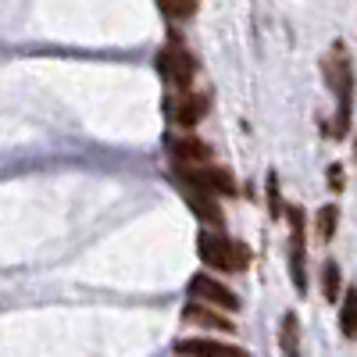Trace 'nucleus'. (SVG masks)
I'll return each instance as SVG.
<instances>
[{
	"label": "nucleus",
	"instance_id": "7ed1b4c3",
	"mask_svg": "<svg viewBox=\"0 0 357 357\" xmlns=\"http://www.w3.org/2000/svg\"><path fill=\"white\" fill-rule=\"evenodd\" d=\"M286 222H289V279L296 293H307V240H304V211L301 207H286Z\"/></svg>",
	"mask_w": 357,
	"mask_h": 357
},
{
	"label": "nucleus",
	"instance_id": "39448f33",
	"mask_svg": "<svg viewBox=\"0 0 357 357\" xmlns=\"http://www.w3.org/2000/svg\"><path fill=\"white\" fill-rule=\"evenodd\" d=\"M172 183H183V186H193V190H204V193H225L232 197L236 193V178L229 168H218V165H200V168H175L172 172Z\"/></svg>",
	"mask_w": 357,
	"mask_h": 357
},
{
	"label": "nucleus",
	"instance_id": "423d86ee",
	"mask_svg": "<svg viewBox=\"0 0 357 357\" xmlns=\"http://www.w3.org/2000/svg\"><path fill=\"white\" fill-rule=\"evenodd\" d=\"M175 186H178V193H183L186 207L200 218V225H207V232H222L225 215H222V207H218V197L204 193V190H193V186H183V183H175Z\"/></svg>",
	"mask_w": 357,
	"mask_h": 357
},
{
	"label": "nucleus",
	"instance_id": "f03ea898",
	"mask_svg": "<svg viewBox=\"0 0 357 357\" xmlns=\"http://www.w3.org/2000/svg\"><path fill=\"white\" fill-rule=\"evenodd\" d=\"M197 254L207 268H218V272H243L250 264V247L240 240H229L222 232H200L197 236Z\"/></svg>",
	"mask_w": 357,
	"mask_h": 357
},
{
	"label": "nucleus",
	"instance_id": "2eb2a0df",
	"mask_svg": "<svg viewBox=\"0 0 357 357\" xmlns=\"http://www.w3.org/2000/svg\"><path fill=\"white\" fill-rule=\"evenodd\" d=\"M336 222H340V207L336 204H325L318 211V243H329L336 236Z\"/></svg>",
	"mask_w": 357,
	"mask_h": 357
},
{
	"label": "nucleus",
	"instance_id": "f3484780",
	"mask_svg": "<svg viewBox=\"0 0 357 357\" xmlns=\"http://www.w3.org/2000/svg\"><path fill=\"white\" fill-rule=\"evenodd\" d=\"M158 11H161L165 18H172V22H190L200 8H197V4H158Z\"/></svg>",
	"mask_w": 357,
	"mask_h": 357
},
{
	"label": "nucleus",
	"instance_id": "dca6fc26",
	"mask_svg": "<svg viewBox=\"0 0 357 357\" xmlns=\"http://www.w3.org/2000/svg\"><path fill=\"white\" fill-rule=\"evenodd\" d=\"M264 193H268V211H272L275 218L286 215V204H282V190H279V175H275V172H268V178H264Z\"/></svg>",
	"mask_w": 357,
	"mask_h": 357
},
{
	"label": "nucleus",
	"instance_id": "0eeeda50",
	"mask_svg": "<svg viewBox=\"0 0 357 357\" xmlns=\"http://www.w3.org/2000/svg\"><path fill=\"white\" fill-rule=\"evenodd\" d=\"M190 293L197 296V304L204 301V304H215V307H222V311H240V296H236L225 282L204 275V272H197V275L190 279Z\"/></svg>",
	"mask_w": 357,
	"mask_h": 357
},
{
	"label": "nucleus",
	"instance_id": "9d476101",
	"mask_svg": "<svg viewBox=\"0 0 357 357\" xmlns=\"http://www.w3.org/2000/svg\"><path fill=\"white\" fill-rule=\"evenodd\" d=\"M207 100L204 93H186V97H178V100H172L168 104V114H172V122L175 126H183V129H193L200 118L207 114Z\"/></svg>",
	"mask_w": 357,
	"mask_h": 357
},
{
	"label": "nucleus",
	"instance_id": "a211bd4d",
	"mask_svg": "<svg viewBox=\"0 0 357 357\" xmlns=\"http://www.w3.org/2000/svg\"><path fill=\"white\" fill-rule=\"evenodd\" d=\"M325 183H329L333 193H343V186H347V172H343V165H329V172H325Z\"/></svg>",
	"mask_w": 357,
	"mask_h": 357
},
{
	"label": "nucleus",
	"instance_id": "6e6552de",
	"mask_svg": "<svg viewBox=\"0 0 357 357\" xmlns=\"http://www.w3.org/2000/svg\"><path fill=\"white\" fill-rule=\"evenodd\" d=\"M168 154L175 161V168H200L211 161V146L197 136H172L168 139Z\"/></svg>",
	"mask_w": 357,
	"mask_h": 357
},
{
	"label": "nucleus",
	"instance_id": "20e7f679",
	"mask_svg": "<svg viewBox=\"0 0 357 357\" xmlns=\"http://www.w3.org/2000/svg\"><path fill=\"white\" fill-rule=\"evenodd\" d=\"M158 72H161V79H165L168 86L190 89L197 65H193V54L183 47V40H178V36H172V40L158 50Z\"/></svg>",
	"mask_w": 357,
	"mask_h": 357
},
{
	"label": "nucleus",
	"instance_id": "4468645a",
	"mask_svg": "<svg viewBox=\"0 0 357 357\" xmlns=\"http://www.w3.org/2000/svg\"><path fill=\"white\" fill-rule=\"evenodd\" d=\"M321 293H325V301H336V296L343 293V272H340L336 261L321 264Z\"/></svg>",
	"mask_w": 357,
	"mask_h": 357
},
{
	"label": "nucleus",
	"instance_id": "f8f14e48",
	"mask_svg": "<svg viewBox=\"0 0 357 357\" xmlns=\"http://www.w3.org/2000/svg\"><path fill=\"white\" fill-rule=\"evenodd\" d=\"M301 343H304L301 318H296V311H286L282 321H279V350H282V357H301Z\"/></svg>",
	"mask_w": 357,
	"mask_h": 357
},
{
	"label": "nucleus",
	"instance_id": "f257e3e1",
	"mask_svg": "<svg viewBox=\"0 0 357 357\" xmlns=\"http://www.w3.org/2000/svg\"><path fill=\"white\" fill-rule=\"evenodd\" d=\"M325 86L336 93V136H347L350 129V107H354V65L347 43H333V50L325 54Z\"/></svg>",
	"mask_w": 357,
	"mask_h": 357
},
{
	"label": "nucleus",
	"instance_id": "9b49d317",
	"mask_svg": "<svg viewBox=\"0 0 357 357\" xmlns=\"http://www.w3.org/2000/svg\"><path fill=\"white\" fill-rule=\"evenodd\" d=\"M183 321L204 325V329H215V333H232V321H229L225 314H218V311H211V307H204V304H197V301H190V304L183 307Z\"/></svg>",
	"mask_w": 357,
	"mask_h": 357
},
{
	"label": "nucleus",
	"instance_id": "1a4fd4ad",
	"mask_svg": "<svg viewBox=\"0 0 357 357\" xmlns=\"http://www.w3.org/2000/svg\"><path fill=\"white\" fill-rule=\"evenodd\" d=\"M175 354L178 357H247L243 347H232L225 340H178Z\"/></svg>",
	"mask_w": 357,
	"mask_h": 357
},
{
	"label": "nucleus",
	"instance_id": "ddd939ff",
	"mask_svg": "<svg viewBox=\"0 0 357 357\" xmlns=\"http://www.w3.org/2000/svg\"><path fill=\"white\" fill-rule=\"evenodd\" d=\"M340 333L347 340H357V286H347L343 307H340Z\"/></svg>",
	"mask_w": 357,
	"mask_h": 357
}]
</instances>
